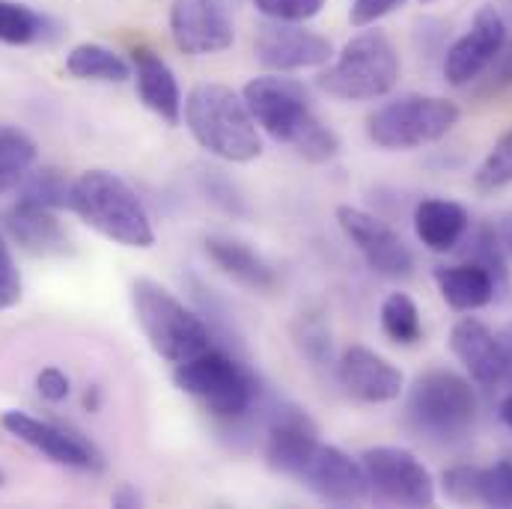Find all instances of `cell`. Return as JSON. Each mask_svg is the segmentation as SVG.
Wrapping results in <instances>:
<instances>
[{
    "mask_svg": "<svg viewBox=\"0 0 512 509\" xmlns=\"http://www.w3.org/2000/svg\"><path fill=\"white\" fill-rule=\"evenodd\" d=\"M242 99L268 137L277 143H289L301 158L313 164H325L337 158L340 137L334 128H328L310 108V99L304 87L292 78L265 75L245 84Z\"/></svg>",
    "mask_w": 512,
    "mask_h": 509,
    "instance_id": "6da1fadb",
    "label": "cell"
},
{
    "mask_svg": "<svg viewBox=\"0 0 512 509\" xmlns=\"http://www.w3.org/2000/svg\"><path fill=\"white\" fill-rule=\"evenodd\" d=\"M72 212L123 248H152L155 230L140 197L111 170H87L72 182Z\"/></svg>",
    "mask_w": 512,
    "mask_h": 509,
    "instance_id": "7a4b0ae2",
    "label": "cell"
},
{
    "mask_svg": "<svg viewBox=\"0 0 512 509\" xmlns=\"http://www.w3.org/2000/svg\"><path fill=\"white\" fill-rule=\"evenodd\" d=\"M185 123L206 152L224 161L245 164L262 152L256 120L245 99L224 84H197L185 99Z\"/></svg>",
    "mask_w": 512,
    "mask_h": 509,
    "instance_id": "3957f363",
    "label": "cell"
},
{
    "mask_svg": "<svg viewBox=\"0 0 512 509\" xmlns=\"http://www.w3.org/2000/svg\"><path fill=\"white\" fill-rule=\"evenodd\" d=\"M131 304L152 352L170 364H182L212 346V331L200 313L185 307L167 286L140 277L131 286Z\"/></svg>",
    "mask_w": 512,
    "mask_h": 509,
    "instance_id": "277c9868",
    "label": "cell"
},
{
    "mask_svg": "<svg viewBox=\"0 0 512 509\" xmlns=\"http://www.w3.org/2000/svg\"><path fill=\"white\" fill-rule=\"evenodd\" d=\"M173 382L182 393L206 405L209 414L227 423L245 420L259 405V382L254 373L236 355L215 346L176 364Z\"/></svg>",
    "mask_w": 512,
    "mask_h": 509,
    "instance_id": "5b68a950",
    "label": "cell"
},
{
    "mask_svg": "<svg viewBox=\"0 0 512 509\" xmlns=\"http://www.w3.org/2000/svg\"><path fill=\"white\" fill-rule=\"evenodd\" d=\"M399 81V54L382 30L358 33L337 60L319 75V87L343 102H370L387 96Z\"/></svg>",
    "mask_w": 512,
    "mask_h": 509,
    "instance_id": "8992f818",
    "label": "cell"
},
{
    "mask_svg": "<svg viewBox=\"0 0 512 509\" xmlns=\"http://www.w3.org/2000/svg\"><path fill=\"white\" fill-rule=\"evenodd\" d=\"M405 411L420 435L453 444L474 429L477 393L468 379L453 370H429L411 384Z\"/></svg>",
    "mask_w": 512,
    "mask_h": 509,
    "instance_id": "52a82bcc",
    "label": "cell"
},
{
    "mask_svg": "<svg viewBox=\"0 0 512 509\" xmlns=\"http://www.w3.org/2000/svg\"><path fill=\"white\" fill-rule=\"evenodd\" d=\"M459 108L441 96H402L367 120V137L382 149H417L447 137L459 123Z\"/></svg>",
    "mask_w": 512,
    "mask_h": 509,
    "instance_id": "ba28073f",
    "label": "cell"
},
{
    "mask_svg": "<svg viewBox=\"0 0 512 509\" xmlns=\"http://www.w3.org/2000/svg\"><path fill=\"white\" fill-rule=\"evenodd\" d=\"M370 480V498L390 507H432L435 483L426 465L402 447H370L361 456Z\"/></svg>",
    "mask_w": 512,
    "mask_h": 509,
    "instance_id": "9c48e42d",
    "label": "cell"
},
{
    "mask_svg": "<svg viewBox=\"0 0 512 509\" xmlns=\"http://www.w3.org/2000/svg\"><path fill=\"white\" fill-rule=\"evenodd\" d=\"M0 423L9 435H15L18 441H24L27 447H33L36 453L48 456L57 465H66L75 471H102L105 468L102 450L72 426L42 420L27 411H6L0 417Z\"/></svg>",
    "mask_w": 512,
    "mask_h": 509,
    "instance_id": "30bf717a",
    "label": "cell"
},
{
    "mask_svg": "<svg viewBox=\"0 0 512 509\" xmlns=\"http://www.w3.org/2000/svg\"><path fill=\"white\" fill-rule=\"evenodd\" d=\"M507 48V21L495 6H480L471 27L447 48L444 78L453 87H468L477 81Z\"/></svg>",
    "mask_w": 512,
    "mask_h": 509,
    "instance_id": "8fae6325",
    "label": "cell"
},
{
    "mask_svg": "<svg viewBox=\"0 0 512 509\" xmlns=\"http://www.w3.org/2000/svg\"><path fill=\"white\" fill-rule=\"evenodd\" d=\"M337 224L349 236V242L361 251L367 265L387 280H405L414 271V256L402 236L384 224L382 218L358 209V206H340Z\"/></svg>",
    "mask_w": 512,
    "mask_h": 509,
    "instance_id": "7c38bea8",
    "label": "cell"
},
{
    "mask_svg": "<svg viewBox=\"0 0 512 509\" xmlns=\"http://www.w3.org/2000/svg\"><path fill=\"white\" fill-rule=\"evenodd\" d=\"M256 60L271 72H298L325 66L334 57L331 39L289 21L262 24L254 36Z\"/></svg>",
    "mask_w": 512,
    "mask_h": 509,
    "instance_id": "4fadbf2b",
    "label": "cell"
},
{
    "mask_svg": "<svg viewBox=\"0 0 512 509\" xmlns=\"http://www.w3.org/2000/svg\"><path fill=\"white\" fill-rule=\"evenodd\" d=\"M268 411L271 414L265 423V462L277 474L298 477L319 447V429L298 405L280 402Z\"/></svg>",
    "mask_w": 512,
    "mask_h": 509,
    "instance_id": "5bb4252c",
    "label": "cell"
},
{
    "mask_svg": "<svg viewBox=\"0 0 512 509\" xmlns=\"http://www.w3.org/2000/svg\"><path fill=\"white\" fill-rule=\"evenodd\" d=\"M298 480L307 486V492L334 507H355L370 498V480L364 465L331 444L316 447Z\"/></svg>",
    "mask_w": 512,
    "mask_h": 509,
    "instance_id": "9a60e30c",
    "label": "cell"
},
{
    "mask_svg": "<svg viewBox=\"0 0 512 509\" xmlns=\"http://www.w3.org/2000/svg\"><path fill=\"white\" fill-rule=\"evenodd\" d=\"M170 36L182 54L206 57L227 51L236 39V30L221 0H173Z\"/></svg>",
    "mask_w": 512,
    "mask_h": 509,
    "instance_id": "2e32d148",
    "label": "cell"
},
{
    "mask_svg": "<svg viewBox=\"0 0 512 509\" xmlns=\"http://www.w3.org/2000/svg\"><path fill=\"white\" fill-rule=\"evenodd\" d=\"M337 379L346 387L349 396H355L358 402H367V405L393 402V399H399V393L405 387L402 373L387 358L367 346H349L340 355Z\"/></svg>",
    "mask_w": 512,
    "mask_h": 509,
    "instance_id": "e0dca14e",
    "label": "cell"
},
{
    "mask_svg": "<svg viewBox=\"0 0 512 509\" xmlns=\"http://www.w3.org/2000/svg\"><path fill=\"white\" fill-rule=\"evenodd\" d=\"M6 233L15 245H21L33 256H60L69 254V236L57 221V212L24 203L15 197V203L3 215Z\"/></svg>",
    "mask_w": 512,
    "mask_h": 509,
    "instance_id": "ac0fdd59",
    "label": "cell"
},
{
    "mask_svg": "<svg viewBox=\"0 0 512 509\" xmlns=\"http://www.w3.org/2000/svg\"><path fill=\"white\" fill-rule=\"evenodd\" d=\"M450 349L480 387L492 390V387L504 384L498 337L480 319H474V316L459 319L450 331Z\"/></svg>",
    "mask_w": 512,
    "mask_h": 509,
    "instance_id": "d6986e66",
    "label": "cell"
},
{
    "mask_svg": "<svg viewBox=\"0 0 512 509\" xmlns=\"http://www.w3.org/2000/svg\"><path fill=\"white\" fill-rule=\"evenodd\" d=\"M134 78H137V93L140 102L161 117L167 126H179L182 120V90L176 84L173 69L167 60L149 48H134Z\"/></svg>",
    "mask_w": 512,
    "mask_h": 509,
    "instance_id": "ffe728a7",
    "label": "cell"
},
{
    "mask_svg": "<svg viewBox=\"0 0 512 509\" xmlns=\"http://www.w3.org/2000/svg\"><path fill=\"white\" fill-rule=\"evenodd\" d=\"M432 277H435V286H438L441 298L456 313H471V310L489 307L495 301V280L477 262L438 265Z\"/></svg>",
    "mask_w": 512,
    "mask_h": 509,
    "instance_id": "44dd1931",
    "label": "cell"
},
{
    "mask_svg": "<svg viewBox=\"0 0 512 509\" xmlns=\"http://www.w3.org/2000/svg\"><path fill=\"white\" fill-rule=\"evenodd\" d=\"M468 227H471L468 212L453 200H435L432 197L414 209V233L435 254L456 251V245L465 239Z\"/></svg>",
    "mask_w": 512,
    "mask_h": 509,
    "instance_id": "7402d4cb",
    "label": "cell"
},
{
    "mask_svg": "<svg viewBox=\"0 0 512 509\" xmlns=\"http://www.w3.org/2000/svg\"><path fill=\"white\" fill-rule=\"evenodd\" d=\"M206 254L209 259L236 283H242L245 289L254 292H271L277 286V274L274 268L256 254L254 248H248L239 239H224V236H212L206 239Z\"/></svg>",
    "mask_w": 512,
    "mask_h": 509,
    "instance_id": "603a6c76",
    "label": "cell"
},
{
    "mask_svg": "<svg viewBox=\"0 0 512 509\" xmlns=\"http://www.w3.org/2000/svg\"><path fill=\"white\" fill-rule=\"evenodd\" d=\"M66 72L78 81H99V84H126L131 78V66L126 60L99 42L75 45L66 54Z\"/></svg>",
    "mask_w": 512,
    "mask_h": 509,
    "instance_id": "cb8c5ba5",
    "label": "cell"
},
{
    "mask_svg": "<svg viewBox=\"0 0 512 509\" xmlns=\"http://www.w3.org/2000/svg\"><path fill=\"white\" fill-rule=\"evenodd\" d=\"M36 161V143L18 128L0 126V194L18 188Z\"/></svg>",
    "mask_w": 512,
    "mask_h": 509,
    "instance_id": "d4e9b609",
    "label": "cell"
},
{
    "mask_svg": "<svg viewBox=\"0 0 512 509\" xmlns=\"http://www.w3.org/2000/svg\"><path fill=\"white\" fill-rule=\"evenodd\" d=\"M18 200L42 206V209H72V182L54 170V167H42L36 173H27L18 191Z\"/></svg>",
    "mask_w": 512,
    "mask_h": 509,
    "instance_id": "484cf974",
    "label": "cell"
},
{
    "mask_svg": "<svg viewBox=\"0 0 512 509\" xmlns=\"http://www.w3.org/2000/svg\"><path fill=\"white\" fill-rule=\"evenodd\" d=\"M382 331L396 346H414L423 340V322L417 304L405 292H390L382 304Z\"/></svg>",
    "mask_w": 512,
    "mask_h": 509,
    "instance_id": "4316f807",
    "label": "cell"
},
{
    "mask_svg": "<svg viewBox=\"0 0 512 509\" xmlns=\"http://www.w3.org/2000/svg\"><path fill=\"white\" fill-rule=\"evenodd\" d=\"M468 245H471V248H468V262L483 265V268L492 274V280H495V301H498V298H507L512 286L510 268H507V254H504V248H501V239H498L495 227H480V230L471 236Z\"/></svg>",
    "mask_w": 512,
    "mask_h": 509,
    "instance_id": "83f0119b",
    "label": "cell"
},
{
    "mask_svg": "<svg viewBox=\"0 0 512 509\" xmlns=\"http://www.w3.org/2000/svg\"><path fill=\"white\" fill-rule=\"evenodd\" d=\"M45 18L18 0H0V42L3 45H30L45 36Z\"/></svg>",
    "mask_w": 512,
    "mask_h": 509,
    "instance_id": "f1b7e54d",
    "label": "cell"
},
{
    "mask_svg": "<svg viewBox=\"0 0 512 509\" xmlns=\"http://www.w3.org/2000/svg\"><path fill=\"white\" fill-rule=\"evenodd\" d=\"M292 340L295 349L313 364L322 367L331 358V331L325 325V319L319 313H301L292 325Z\"/></svg>",
    "mask_w": 512,
    "mask_h": 509,
    "instance_id": "f546056e",
    "label": "cell"
},
{
    "mask_svg": "<svg viewBox=\"0 0 512 509\" xmlns=\"http://www.w3.org/2000/svg\"><path fill=\"white\" fill-rule=\"evenodd\" d=\"M507 185H512V128L492 146L474 173V188L483 194H495Z\"/></svg>",
    "mask_w": 512,
    "mask_h": 509,
    "instance_id": "4dcf8cb0",
    "label": "cell"
},
{
    "mask_svg": "<svg viewBox=\"0 0 512 509\" xmlns=\"http://www.w3.org/2000/svg\"><path fill=\"white\" fill-rule=\"evenodd\" d=\"M480 504L512 507V453H504L489 468H480Z\"/></svg>",
    "mask_w": 512,
    "mask_h": 509,
    "instance_id": "1f68e13d",
    "label": "cell"
},
{
    "mask_svg": "<svg viewBox=\"0 0 512 509\" xmlns=\"http://www.w3.org/2000/svg\"><path fill=\"white\" fill-rule=\"evenodd\" d=\"M444 495L456 504H480V465H453L441 477Z\"/></svg>",
    "mask_w": 512,
    "mask_h": 509,
    "instance_id": "d6a6232c",
    "label": "cell"
},
{
    "mask_svg": "<svg viewBox=\"0 0 512 509\" xmlns=\"http://www.w3.org/2000/svg\"><path fill=\"white\" fill-rule=\"evenodd\" d=\"M256 9L271 21L304 24L325 9V0H254Z\"/></svg>",
    "mask_w": 512,
    "mask_h": 509,
    "instance_id": "836d02e7",
    "label": "cell"
},
{
    "mask_svg": "<svg viewBox=\"0 0 512 509\" xmlns=\"http://www.w3.org/2000/svg\"><path fill=\"white\" fill-rule=\"evenodd\" d=\"M18 301H21V274H18L9 245L0 236V310H9Z\"/></svg>",
    "mask_w": 512,
    "mask_h": 509,
    "instance_id": "e575fe53",
    "label": "cell"
},
{
    "mask_svg": "<svg viewBox=\"0 0 512 509\" xmlns=\"http://www.w3.org/2000/svg\"><path fill=\"white\" fill-rule=\"evenodd\" d=\"M206 194H209L221 209H227V212H233V215H242V212H245L236 185H233L227 176H221V170H209V176H206Z\"/></svg>",
    "mask_w": 512,
    "mask_h": 509,
    "instance_id": "d590c367",
    "label": "cell"
},
{
    "mask_svg": "<svg viewBox=\"0 0 512 509\" xmlns=\"http://www.w3.org/2000/svg\"><path fill=\"white\" fill-rule=\"evenodd\" d=\"M405 0H352V9H349V21L355 27H370L376 24L379 18L390 15L393 9H399Z\"/></svg>",
    "mask_w": 512,
    "mask_h": 509,
    "instance_id": "8d00e7d4",
    "label": "cell"
},
{
    "mask_svg": "<svg viewBox=\"0 0 512 509\" xmlns=\"http://www.w3.org/2000/svg\"><path fill=\"white\" fill-rule=\"evenodd\" d=\"M36 390H39V396L45 399V402H63L66 396H69V390H72V382H69V376L63 373V370H57V367H45L39 376H36Z\"/></svg>",
    "mask_w": 512,
    "mask_h": 509,
    "instance_id": "74e56055",
    "label": "cell"
},
{
    "mask_svg": "<svg viewBox=\"0 0 512 509\" xmlns=\"http://www.w3.org/2000/svg\"><path fill=\"white\" fill-rule=\"evenodd\" d=\"M498 349H501V367H504V384L512 387V322H507L498 334Z\"/></svg>",
    "mask_w": 512,
    "mask_h": 509,
    "instance_id": "f35d334b",
    "label": "cell"
},
{
    "mask_svg": "<svg viewBox=\"0 0 512 509\" xmlns=\"http://www.w3.org/2000/svg\"><path fill=\"white\" fill-rule=\"evenodd\" d=\"M114 507H120V509H131V507H140L143 504V498H140V492L134 489V486H128V483H123L117 492H114Z\"/></svg>",
    "mask_w": 512,
    "mask_h": 509,
    "instance_id": "ab89813d",
    "label": "cell"
},
{
    "mask_svg": "<svg viewBox=\"0 0 512 509\" xmlns=\"http://www.w3.org/2000/svg\"><path fill=\"white\" fill-rule=\"evenodd\" d=\"M495 233H498V239H501V248H504V254L512 259V215H507V218H501V221H498Z\"/></svg>",
    "mask_w": 512,
    "mask_h": 509,
    "instance_id": "60d3db41",
    "label": "cell"
},
{
    "mask_svg": "<svg viewBox=\"0 0 512 509\" xmlns=\"http://www.w3.org/2000/svg\"><path fill=\"white\" fill-rule=\"evenodd\" d=\"M492 66H498V72H495V78H498V81L512 84V51L510 54H504V51H501V57H498Z\"/></svg>",
    "mask_w": 512,
    "mask_h": 509,
    "instance_id": "b9f144b4",
    "label": "cell"
},
{
    "mask_svg": "<svg viewBox=\"0 0 512 509\" xmlns=\"http://www.w3.org/2000/svg\"><path fill=\"white\" fill-rule=\"evenodd\" d=\"M84 405H87V411H99V387L93 384V387H87V393H84Z\"/></svg>",
    "mask_w": 512,
    "mask_h": 509,
    "instance_id": "7bdbcfd3",
    "label": "cell"
},
{
    "mask_svg": "<svg viewBox=\"0 0 512 509\" xmlns=\"http://www.w3.org/2000/svg\"><path fill=\"white\" fill-rule=\"evenodd\" d=\"M501 420L512 429V393L510 396H504V402H501Z\"/></svg>",
    "mask_w": 512,
    "mask_h": 509,
    "instance_id": "ee69618b",
    "label": "cell"
},
{
    "mask_svg": "<svg viewBox=\"0 0 512 509\" xmlns=\"http://www.w3.org/2000/svg\"><path fill=\"white\" fill-rule=\"evenodd\" d=\"M3 483H6V474H3V471H0V486H3Z\"/></svg>",
    "mask_w": 512,
    "mask_h": 509,
    "instance_id": "f6af8a7d",
    "label": "cell"
},
{
    "mask_svg": "<svg viewBox=\"0 0 512 509\" xmlns=\"http://www.w3.org/2000/svg\"><path fill=\"white\" fill-rule=\"evenodd\" d=\"M420 3H435V0H420Z\"/></svg>",
    "mask_w": 512,
    "mask_h": 509,
    "instance_id": "bcb514c9",
    "label": "cell"
}]
</instances>
